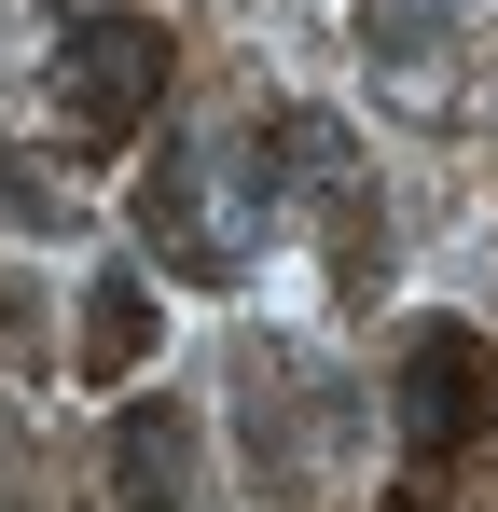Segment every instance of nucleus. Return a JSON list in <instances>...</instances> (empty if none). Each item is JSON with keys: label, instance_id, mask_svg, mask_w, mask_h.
Returning <instances> with one entry per match:
<instances>
[{"label": "nucleus", "instance_id": "f257e3e1", "mask_svg": "<svg viewBox=\"0 0 498 512\" xmlns=\"http://www.w3.org/2000/svg\"><path fill=\"white\" fill-rule=\"evenodd\" d=\"M263 222H277V167H263V139H166L153 180H139V236H153L166 277H249L263 250Z\"/></svg>", "mask_w": 498, "mask_h": 512}, {"label": "nucleus", "instance_id": "f03ea898", "mask_svg": "<svg viewBox=\"0 0 498 512\" xmlns=\"http://www.w3.org/2000/svg\"><path fill=\"white\" fill-rule=\"evenodd\" d=\"M166 14H125V0H97V14H56V125H70L83 153H125L139 125H153L166 97Z\"/></svg>", "mask_w": 498, "mask_h": 512}, {"label": "nucleus", "instance_id": "7ed1b4c3", "mask_svg": "<svg viewBox=\"0 0 498 512\" xmlns=\"http://www.w3.org/2000/svg\"><path fill=\"white\" fill-rule=\"evenodd\" d=\"M498 416V346L471 319H415L402 333V374H388V429H402L415 471H443V457H471Z\"/></svg>", "mask_w": 498, "mask_h": 512}, {"label": "nucleus", "instance_id": "20e7f679", "mask_svg": "<svg viewBox=\"0 0 498 512\" xmlns=\"http://www.w3.org/2000/svg\"><path fill=\"white\" fill-rule=\"evenodd\" d=\"M194 471H208L194 402H125L111 416V512H194Z\"/></svg>", "mask_w": 498, "mask_h": 512}, {"label": "nucleus", "instance_id": "39448f33", "mask_svg": "<svg viewBox=\"0 0 498 512\" xmlns=\"http://www.w3.org/2000/svg\"><path fill=\"white\" fill-rule=\"evenodd\" d=\"M153 333H166V305H153V277H139V263H111V277H97V291H83V388H125V374H139V360H153Z\"/></svg>", "mask_w": 498, "mask_h": 512}, {"label": "nucleus", "instance_id": "423d86ee", "mask_svg": "<svg viewBox=\"0 0 498 512\" xmlns=\"http://www.w3.org/2000/svg\"><path fill=\"white\" fill-rule=\"evenodd\" d=\"M360 56H374L402 97H429L443 56H457V0H360Z\"/></svg>", "mask_w": 498, "mask_h": 512}, {"label": "nucleus", "instance_id": "0eeeda50", "mask_svg": "<svg viewBox=\"0 0 498 512\" xmlns=\"http://www.w3.org/2000/svg\"><path fill=\"white\" fill-rule=\"evenodd\" d=\"M0 222H14V236H70V222H83V194L42 167V153H14V139H0Z\"/></svg>", "mask_w": 498, "mask_h": 512}, {"label": "nucleus", "instance_id": "6e6552de", "mask_svg": "<svg viewBox=\"0 0 498 512\" xmlns=\"http://www.w3.org/2000/svg\"><path fill=\"white\" fill-rule=\"evenodd\" d=\"M28 346H42V305H28V291L0 277V360H28Z\"/></svg>", "mask_w": 498, "mask_h": 512}, {"label": "nucleus", "instance_id": "1a4fd4ad", "mask_svg": "<svg viewBox=\"0 0 498 512\" xmlns=\"http://www.w3.org/2000/svg\"><path fill=\"white\" fill-rule=\"evenodd\" d=\"M28 499V416H14V402H0V512Z\"/></svg>", "mask_w": 498, "mask_h": 512}, {"label": "nucleus", "instance_id": "9d476101", "mask_svg": "<svg viewBox=\"0 0 498 512\" xmlns=\"http://www.w3.org/2000/svg\"><path fill=\"white\" fill-rule=\"evenodd\" d=\"M388 512H443V499H429V485H402V499H388Z\"/></svg>", "mask_w": 498, "mask_h": 512}]
</instances>
